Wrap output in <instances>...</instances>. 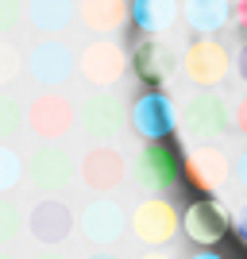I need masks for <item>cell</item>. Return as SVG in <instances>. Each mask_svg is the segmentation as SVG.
Segmentation results:
<instances>
[{"mask_svg": "<svg viewBox=\"0 0 247 259\" xmlns=\"http://www.w3.org/2000/svg\"><path fill=\"white\" fill-rule=\"evenodd\" d=\"M128 70H131L128 51L112 35H97V39H89L77 51V74L85 77V85H93V89H112Z\"/></svg>", "mask_w": 247, "mask_h": 259, "instance_id": "obj_1", "label": "cell"}, {"mask_svg": "<svg viewBox=\"0 0 247 259\" xmlns=\"http://www.w3.org/2000/svg\"><path fill=\"white\" fill-rule=\"evenodd\" d=\"M232 70H236V54L228 51L216 35H197L193 43L182 51V74L201 89L220 85Z\"/></svg>", "mask_w": 247, "mask_h": 259, "instance_id": "obj_2", "label": "cell"}, {"mask_svg": "<svg viewBox=\"0 0 247 259\" xmlns=\"http://www.w3.org/2000/svg\"><path fill=\"white\" fill-rule=\"evenodd\" d=\"M23 124H27L43 143H58L77 128V105L66 97L62 89H46V93H39V97L27 105Z\"/></svg>", "mask_w": 247, "mask_h": 259, "instance_id": "obj_3", "label": "cell"}, {"mask_svg": "<svg viewBox=\"0 0 247 259\" xmlns=\"http://www.w3.org/2000/svg\"><path fill=\"white\" fill-rule=\"evenodd\" d=\"M182 128H185V136L197 140V143H216L232 128V108H228V101L220 97V93L201 89V93H193V97L185 101Z\"/></svg>", "mask_w": 247, "mask_h": 259, "instance_id": "obj_4", "label": "cell"}, {"mask_svg": "<svg viewBox=\"0 0 247 259\" xmlns=\"http://www.w3.org/2000/svg\"><path fill=\"white\" fill-rule=\"evenodd\" d=\"M182 178H185L189 190L209 197L232 178V159H228L220 147H213V143H201V147L182 155Z\"/></svg>", "mask_w": 247, "mask_h": 259, "instance_id": "obj_5", "label": "cell"}, {"mask_svg": "<svg viewBox=\"0 0 247 259\" xmlns=\"http://www.w3.org/2000/svg\"><path fill=\"white\" fill-rule=\"evenodd\" d=\"M128 225L147 248H162V244H170V240L178 236L182 217H178V209H174L166 197H143L139 205L131 209Z\"/></svg>", "mask_w": 247, "mask_h": 259, "instance_id": "obj_6", "label": "cell"}, {"mask_svg": "<svg viewBox=\"0 0 247 259\" xmlns=\"http://www.w3.org/2000/svg\"><path fill=\"white\" fill-rule=\"evenodd\" d=\"M128 62H131V74L139 77L143 85H151V89L170 85L174 70H178L174 51L162 43L159 35H139V39L131 43V51H128Z\"/></svg>", "mask_w": 247, "mask_h": 259, "instance_id": "obj_7", "label": "cell"}, {"mask_svg": "<svg viewBox=\"0 0 247 259\" xmlns=\"http://www.w3.org/2000/svg\"><path fill=\"white\" fill-rule=\"evenodd\" d=\"M77 70V54L58 39V35H46L43 43H35L31 54H27V74L46 89H58L66 85Z\"/></svg>", "mask_w": 247, "mask_h": 259, "instance_id": "obj_8", "label": "cell"}, {"mask_svg": "<svg viewBox=\"0 0 247 259\" xmlns=\"http://www.w3.org/2000/svg\"><path fill=\"white\" fill-rule=\"evenodd\" d=\"M135 174H139V182L147 186L151 194H166L182 178V155L174 151L166 140H147V147L135 159Z\"/></svg>", "mask_w": 247, "mask_h": 259, "instance_id": "obj_9", "label": "cell"}, {"mask_svg": "<svg viewBox=\"0 0 247 259\" xmlns=\"http://www.w3.org/2000/svg\"><path fill=\"white\" fill-rule=\"evenodd\" d=\"M128 120L143 140H170L174 128H178V105H174L162 89H151V93H143V97L131 105Z\"/></svg>", "mask_w": 247, "mask_h": 259, "instance_id": "obj_10", "label": "cell"}, {"mask_svg": "<svg viewBox=\"0 0 247 259\" xmlns=\"http://www.w3.org/2000/svg\"><path fill=\"white\" fill-rule=\"evenodd\" d=\"M124 174H128V162L116 147H108V143H97V147H89L77 162V178L85 182V190L93 194H112L124 186Z\"/></svg>", "mask_w": 247, "mask_h": 259, "instance_id": "obj_11", "label": "cell"}, {"mask_svg": "<svg viewBox=\"0 0 247 259\" xmlns=\"http://www.w3.org/2000/svg\"><path fill=\"white\" fill-rule=\"evenodd\" d=\"M124 120H128V108L124 101L112 93V89H97V93H89L85 105L77 108V124L93 136V140H112L124 132Z\"/></svg>", "mask_w": 247, "mask_h": 259, "instance_id": "obj_12", "label": "cell"}, {"mask_svg": "<svg viewBox=\"0 0 247 259\" xmlns=\"http://www.w3.org/2000/svg\"><path fill=\"white\" fill-rule=\"evenodd\" d=\"M228 232H232V217L216 197H201V201H193L185 209V236L197 248H216Z\"/></svg>", "mask_w": 247, "mask_h": 259, "instance_id": "obj_13", "label": "cell"}, {"mask_svg": "<svg viewBox=\"0 0 247 259\" xmlns=\"http://www.w3.org/2000/svg\"><path fill=\"white\" fill-rule=\"evenodd\" d=\"M74 225H77L74 209L66 205V201H58V197H43V201L31 209V217H27L31 236L39 240V244H46V248H58L62 240H70Z\"/></svg>", "mask_w": 247, "mask_h": 259, "instance_id": "obj_14", "label": "cell"}, {"mask_svg": "<svg viewBox=\"0 0 247 259\" xmlns=\"http://www.w3.org/2000/svg\"><path fill=\"white\" fill-rule=\"evenodd\" d=\"M124 209L116 205V201H108V197H101V201H89L85 209H81V217H77V228H81V236L89 240V244H101V248H108V244H116L120 236H124Z\"/></svg>", "mask_w": 247, "mask_h": 259, "instance_id": "obj_15", "label": "cell"}, {"mask_svg": "<svg viewBox=\"0 0 247 259\" xmlns=\"http://www.w3.org/2000/svg\"><path fill=\"white\" fill-rule=\"evenodd\" d=\"M27 174H31V182L39 186L43 194H58V190H66L70 178H74V159L66 155V147L46 143V147H39V151L31 155Z\"/></svg>", "mask_w": 247, "mask_h": 259, "instance_id": "obj_16", "label": "cell"}, {"mask_svg": "<svg viewBox=\"0 0 247 259\" xmlns=\"http://www.w3.org/2000/svg\"><path fill=\"white\" fill-rule=\"evenodd\" d=\"M128 20V0H77V23L89 35H116Z\"/></svg>", "mask_w": 247, "mask_h": 259, "instance_id": "obj_17", "label": "cell"}, {"mask_svg": "<svg viewBox=\"0 0 247 259\" xmlns=\"http://www.w3.org/2000/svg\"><path fill=\"white\" fill-rule=\"evenodd\" d=\"M182 16L178 0H128V20L139 27L143 35H162L170 31Z\"/></svg>", "mask_w": 247, "mask_h": 259, "instance_id": "obj_18", "label": "cell"}, {"mask_svg": "<svg viewBox=\"0 0 247 259\" xmlns=\"http://www.w3.org/2000/svg\"><path fill=\"white\" fill-rule=\"evenodd\" d=\"M182 16L193 35H220L232 23V0H185Z\"/></svg>", "mask_w": 247, "mask_h": 259, "instance_id": "obj_19", "label": "cell"}, {"mask_svg": "<svg viewBox=\"0 0 247 259\" xmlns=\"http://www.w3.org/2000/svg\"><path fill=\"white\" fill-rule=\"evenodd\" d=\"M77 16V4L74 0H31L27 4V16L23 20L31 23L39 35H62Z\"/></svg>", "mask_w": 247, "mask_h": 259, "instance_id": "obj_20", "label": "cell"}, {"mask_svg": "<svg viewBox=\"0 0 247 259\" xmlns=\"http://www.w3.org/2000/svg\"><path fill=\"white\" fill-rule=\"evenodd\" d=\"M23 112H27V108L12 97L8 89H0V143L12 140V136L23 128Z\"/></svg>", "mask_w": 247, "mask_h": 259, "instance_id": "obj_21", "label": "cell"}, {"mask_svg": "<svg viewBox=\"0 0 247 259\" xmlns=\"http://www.w3.org/2000/svg\"><path fill=\"white\" fill-rule=\"evenodd\" d=\"M20 178H23L20 155L12 151V147H4V143H0V194H12V190L20 186Z\"/></svg>", "mask_w": 247, "mask_h": 259, "instance_id": "obj_22", "label": "cell"}, {"mask_svg": "<svg viewBox=\"0 0 247 259\" xmlns=\"http://www.w3.org/2000/svg\"><path fill=\"white\" fill-rule=\"evenodd\" d=\"M23 54L16 51V47L12 43H4V39H0V89H8L12 81H16V77L23 74Z\"/></svg>", "mask_w": 247, "mask_h": 259, "instance_id": "obj_23", "label": "cell"}, {"mask_svg": "<svg viewBox=\"0 0 247 259\" xmlns=\"http://www.w3.org/2000/svg\"><path fill=\"white\" fill-rule=\"evenodd\" d=\"M20 228H23L20 209L12 205L8 197H0V244H12V240L20 236Z\"/></svg>", "mask_w": 247, "mask_h": 259, "instance_id": "obj_24", "label": "cell"}, {"mask_svg": "<svg viewBox=\"0 0 247 259\" xmlns=\"http://www.w3.org/2000/svg\"><path fill=\"white\" fill-rule=\"evenodd\" d=\"M23 16H27V4H23V0H0V35L16 31L23 23Z\"/></svg>", "mask_w": 247, "mask_h": 259, "instance_id": "obj_25", "label": "cell"}, {"mask_svg": "<svg viewBox=\"0 0 247 259\" xmlns=\"http://www.w3.org/2000/svg\"><path fill=\"white\" fill-rule=\"evenodd\" d=\"M232 128H236L239 136L247 140V93L236 101V105H232Z\"/></svg>", "mask_w": 247, "mask_h": 259, "instance_id": "obj_26", "label": "cell"}, {"mask_svg": "<svg viewBox=\"0 0 247 259\" xmlns=\"http://www.w3.org/2000/svg\"><path fill=\"white\" fill-rule=\"evenodd\" d=\"M232 178L239 182V190L247 194V147H243V155H239L236 162H232Z\"/></svg>", "mask_w": 247, "mask_h": 259, "instance_id": "obj_27", "label": "cell"}, {"mask_svg": "<svg viewBox=\"0 0 247 259\" xmlns=\"http://www.w3.org/2000/svg\"><path fill=\"white\" fill-rule=\"evenodd\" d=\"M232 20H236V27L247 35V0H232Z\"/></svg>", "mask_w": 247, "mask_h": 259, "instance_id": "obj_28", "label": "cell"}, {"mask_svg": "<svg viewBox=\"0 0 247 259\" xmlns=\"http://www.w3.org/2000/svg\"><path fill=\"white\" fill-rule=\"evenodd\" d=\"M232 232H236V240H239V244L247 248V205L239 209V217L232 221Z\"/></svg>", "mask_w": 247, "mask_h": 259, "instance_id": "obj_29", "label": "cell"}, {"mask_svg": "<svg viewBox=\"0 0 247 259\" xmlns=\"http://www.w3.org/2000/svg\"><path fill=\"white\" fill-rule=\"evenodd\" d=\"M236 70H239V77L247 81V43H243V51L236 54Z\"/></svg>", "mask_w": 247, "mask_h": 259, "instance_id": "obj_30", "label": "cell"}, {"mask_svg": "<svg viewBox=\"0 0 247 259\" xmlns=\"http://www.w3.org/2000/svg\"><path fill=\"white\" fill-rule=\"evenodd\" d=\"M189 259H224V255H220V251H213V248H201L197 255H189Z\"/></svg>", "mask_w": 247, "mask_h": 259, "instance_id": "obj_31", "label": "cell"}, {"mask_svg": "<svg viewBox=\"0 0 247 259\" xmlns=\"http://www.w3.org/2000/svg\"><path fill=\"white\" fill-rule=\"evenodd\" d=\"M139 259H170L166 251H147V255H139Z\"/></svg>", "mask_w": 247, "mask_h": 259, "instance_id": "obj_32", "label": "cell"}, {"mask_svg": "<svg viewBox=\"0 0 247 259\" xmlns=\"http://www.w3.org/2000/svg\"><path fill=\"white\" fill-rule=\"evenodd\" d=\"M89 259H116V255H112V251H93Z\"/></svg>", "mask_w": 247, "mask_h": 259, "instance_id": "obj_33", "label": "cell"}, {"mask_svg": "<svg viewBox=\"0 0 247 259\" xmlns=\"http://www.w3.org/2000/svg\"><path fill=\"white\" fill-rule=\"evenodd\" d=\"M35 259H66V255H58V251H43V255H35Z\"/></svg>", "mask_w": 247, "mask_h": 259, "instance_id": "obj_34", "label": "cell"}, {"mask_svg": "<svg viewBox=\"0 0 247 259\" xmlns=\"http://www.w3.org/2000/svg\"><path fill=\"white\" fill-rule=\"evenodd\" d=\"M0 259H16V255H8V251H0Z\"/></svg>", "mask_w": 247, "mask_h": 259, "instance_id": "obj_35", "label": "cell"}, {"mask_svg": "<svg viewBox=\"0 0 247 259\" xmlns=\"http://www.w3.org/2000/svg\"><path fill=\"white\" fill-rule=\"evenodd\" d=\"M239 259H247V251H243V255H239Z\"/></svg>", "mask_w": 247, "mask_h": 259, "instance_id": "obj_36", "label": "cell"}]
</instances>
